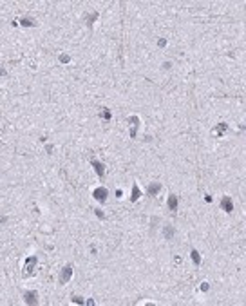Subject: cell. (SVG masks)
Here are the masks:
<instances>
[{
	"label": "cell",
	"mask_w": 246,
	"mask_h": 306,
	"mask_svg": "<svg viewBox=\"0 0 246 306\" xmlns=\"http://www.w3.org/2000/svg\"><path fill=\"white\" fill-rule=\"evenodd\" d=\"M107 196H109V190H107L105 187H98V189H94V192H92V197H94L96 201H100V203H105Z\"/></svg>",
	"instance_id": "obj_1"
},
{
	"label": "cell",
	"mask_w": 246,
	"mask_h": 306,
	"mask_svg": "<svg viewBox=\"0 0 246 306\" xmlns=\"http://www.w3.org/2000/svg\"><path fill=\"white\" fill-rule=\"evenodd\" d=\"M71 279H72V266L67 265V266L62 270V273H60V283H62V284H67Z\"/></svg>",
	"instance_id": "obj_2"
},
{
	"label": "cell",
	"mask_w": 246,
	"mask_h": 306,
	"mask_svg": "<svg viewBox=\"0 0 246 306\" xmlns=\"http://www.w3.org/2000/svg\"><path fill=\"white\" fill-rule=\"evenodd\" d=\"M221 208H223L226 214H232V212H234V203H232V197L224 196V197L221 199Z\"/></svg>",
	"instance_id": "obj_3"
},
{
	"label": "cell",
	"mask_w": 246,
	"mask_h": 306,
	"mask_svg": "<svg viewBox=\"0 0 246 306\" xmlns=\"http://www.w3.org/2000/svg\"><path fill=\"white\" fill-rule=\"evenodd\" d=\"M129 123H130V138H136V130H138V127H140V118L138 116H130L129 118Z\"/></svg>",
	"instance_id": "obj_4"
},
{
	"label": "cell",
	"mask_w": 246,
	"mask_h": 306,
	"mask_svg": "<svg viewBox=\"0 0 246 306\" xmlns=\"http://www.w3.org/2000/svg\"><path fill=\"white\" fill-rule=\"evenodd\" d=\"M36 263H38V257H36V256L27 257V261H26V272H27V273H33V272H35Z\"/></svg>",
	"instance_id": "obj_5"
},
{
	"label": "cell",
	"mask_w": 246,
	"mask_h": 306,
	"mask_svg": "<svg viewBox=\"0 0 246 306\" xmlns=\"http://www.w3.org/2000/svg\"><path fill=\"white\" fill-rule=\"evenodd\" d=\"M91 165L94 167V170H96V174H98L100 178L105 176V167H103V163H100L98 159H91Z\"/></svg>",
	"instance_id": "obj_6"
},
{
	"label": "cell",
	"mask_w": 246,
	"mask_h": 306,
	"mask_svg": "<svg viewBox=\"0 0 246 306\" xmlns=\"http://www.w3.org/2000/svg\"><path fill=\"white\" fill-rule=\"evenodd\" d=\"M36 297H38L36 292H26V294H24V301H26L27 304H36Z\"/></svg>",
	"instance_id": "obj_7"
},
{
	"label": "cell",
	"mask_w": 246,
	"mask_h": 306,
	"mask_svg": "<svg viewBox=\"0 0 246 306\" xmlns=\"http://www.w3.org/2000/svg\"><path fill=\"white\" fill-rule=\"evenodd\" d=\"M167 205H168L170 212H177V197L174 196V194H170V196H168V201H167Z\"/></svg>",
	"instance_id": "obj_8"
},
{
	"label": "cell",
	"mask_w": 246,
	"mask_h": 306,
	"mask_svg": "<svg viewBox=\"0 0 246 306\" xmlns=\"http://www.w3.org/2000/svg\"><path fill=\"white\" fill-rule=\"evenodd\" d=\"M228 132V125L226 123H219L215 129H213V134L215 136H223V134H226Z\"/></svg>",
	"instance_id": "obj_9"
},
{
	"label": "cell",
	"mask_w": 246,
	"mask_h": 306,
	"mask_svg": "<svg viewBox=\"0 0 246 306\" xmlns=\"http://www.w3.org/2000/svg\"><path fill=\"white\" fill-rule=\"evenodd\" d=\"M163 237H165L167 241L174 237V227H172V225H167V227L163 228Z\"/></svg>",
	"instance_id": "obj_10"
},
{
	"label": "cell",
	"mask_w": 246,
	"mask_h": 306,
	"mask_svg": "<svg viewBox=\"0 0 246 306\" xmlns=\"http://www.w3.org/2000/svg\"><path fill=\"white\" fill-rule=\"evenodd\" d=\"M190 257H192V261H194V265H196V266H199V265H201V256H199V252H197L196 248H192Z\"/></svg>",
	"instance_id": "obj_11"
},
{
	"label": "cell",
	"mask_w": 246,
	"mask_h": 306,
	"mask_svg": "<svg viewBox=\"0 0 246 306\" xmlns=\"http://www.w3.org/2000/svg\"><path fill=\"white\" fill-rule=\"evenodd\" d=\"M159 190H161V185H159V183H152V185L147 189L148 196H156V194H159Z\"/></svg>",
	"instance_id": "obj_12"
},
{
	"label": "cell",
	"mask_w": 246,
	"mask_h": 306,
	"mask_svg": "<svg viewBox=\"0 0 246 306\" xmlns=\"http://www.w3.org/2000/svg\"><path fill=\"white\" fill-rule=\"evenodd\" d=\"M140 196H141V192H140V189H138V185H132V194H130V199H132V201H138V199H140Z\"/></svg>",
	"instance_id": "obj_13"
},
{
	"label": "cell",
	"mask_w": 246,
	"mask_h": 306,
	"mask_svg": "<svg viewBox=\"0 0 246 306\" xmlns=\"http://www.w3.org/2000/svg\"><path fill=\"white\" fill-rule=\"evenodd\" d=\"M20 26L29 27V26H36V24H35V20H33V18H22V20H20Z\"/></svg>",
	"instance_id": "obj_14"
},
{
	"label": "cell",
	"mask_w": 246,
	"mask_h": 306,
	"mask_svg": "<svg viewBox=\"0 0 246 306\" xmlns=\"http://www.w3.org/2000/svg\"><path fill=\"white\" fill-rule=\"evenodd\" d=\"M98 16H100L98 13H92V15H89V16H85V20H87V24H89V26H92V22H94V20L98 18Z\"/></svg>",
	"instance_id": "obj_15"
},
{
	"label": "cell",
	"mask_w": 246,
	"mask_h": 306,
	"mask_svg": "<svg viewBox=\"0 0 246 306\" xmlns=\"http://www.w3.org/2000/svg\"><path fill=\"white\" fill-rule=\"evenodd\" d=\"M71 301H72V303H76V304H85V301H83L81 297H78V295H72V297H71Z\"/></svg>",
	"instance_id": "obj_16"
},
{
	"label": "cell",
	"mask_w": 246,
	"mask_h": 306,
	"mask_svg": "<svg viewBox=\"0 0 246 306\" xmlns=\"http://www.w3.org/2000/svg\"><path fill=\"white\" fill-rule=\"evenodd\" d=\"M102 116H103V120H110V113H109V109H102Z\"/></svg>",
	"instance_id": "obj_17"
},
{
	"label": "cell",
	"mask_w": 246,
	"mask_h": 306,
	"mask_svg": "<svg viewBox=\"0 0 246 306\" xmlns=\"http://www.w3.org/2000/svg\"><path fill=\"white\" fill-rule=\"evenodd\" d=\"M60 60H62L64 64H69V62H71V56H67V54H62V56H60Z\"/></svg>",
	"instance_id": "obj_18"
},
{
	"label": "cell",
	"mask_w": 246,
	"mask_h": 306,
	"mask_svg": "<svg viewBox=\"0 0 246 306\" xmlns=\"http://www.w3.org/2000/svg\"><path fill=\"white\" fill-rule=\"evenodd\" d=\"M94 212H96V216H98V217H102V219H103V217H105V214H103V212H102V210H100V208H96V210H94Z\"/></svg>",
	"instance_id": "obj_19"
},
{
	"label": "cell",
	"mask_w": 246,
	"mask_h": 306,
	"mask_svg": "<svg viewBox=\"0 0 246 306\" xmlns=\"http://www.w3.org/2000/svg\"><path fill=\"white\" fill-rule=\"evenodd\" d=\"M158 45H159V47H165V45H167V40H165V38H161L159 42H158Z\"/></svg>",
	"instance_id": "obj_20"
},
{
	"label": "cell",
	"mask_w": 246,
	"mask_h": 306,
	"mask_svg": "<svg viewBox=\"0 0 246 306\" xmlns=\"http://www.w3.org/2000/svg\"><path fill=\"white\" fill-rule=\"evenodd\" d=\"M206 290H208V283H203L201 284V292H206Z\"/></svg>",
	"instance_id": "obj_21"
},
{
	"label": "cell",
	"mask_w": 246,
	"mask_h": 306,
	"mask_svg": "<svg viewBox=\"0 0 246 306\" xmlns=\"http://www.w3.org/2000/svg\"><path fill=\"white\" fill-rule=\"evenodd\" d=\"M5 75H7V71H5V69L0 65V76H5Z\"/></svg>",
	"instance_id": "obj_22"
},
{
	"label": "cell",
	"mask_w": 246,
	"mask_h": 306,
	"mask_svg": "<svg viewBox=\"0 0 246 306\" xmlns=\"http://www.w3.org/2000/svg\"><path fill=\"white\" fill-rule=\"evenodd\" d=\"M45 151H47V152L51 154L53 151H54V147H53V145H47V147H45Z\"/></svg>",
	"instance_id": "obj_23"
},
{
	"label": "cell",
	"mask_w": 246,
	"mask_h": 306,
	"mask_svg": "<svg viewBox=\"0 0 246 306\" xmlns=\"http://www.w3.org/2000/svg\"><path fill=\"white\" fill-rule=\"evenodd\" d=\"M163 69H170V62H165V64H163Z\"/></svg>",
	"instance_id": "obj_24"
}]
</instances>
